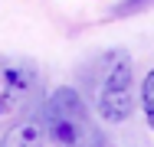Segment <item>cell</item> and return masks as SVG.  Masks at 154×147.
Wrapping results in <instances>:
<instances>
[{
	"label": "cell",
	"instance_id": "obj_1",
	"mask_svg": "<svg viewBox=\"0 0 154 147\" xmlns=\"http://www.w3.org/2000/svg\"><path fill=\"white\" fill-rule=\"evenodd\" d=\"M43 131L46 141L56 147H105L98 128L89 121V108L75 88L62 85L46 98L43 108Z\"/></svg>",
	"mask_w": 154,
	"mask_h": 147
},
{
	"label": "cell",
	"instance_id": "obj_2",
	"mask_svg": "<svg viewBox=\"0 0 154 147\" xmlns=\"http://www.w3.org/2000/svg\"><path fill=\"white\" fill-rule=\"evenodd\" d=\"M134 108V72H131V59L128 52H112L102 85H98V115L112 124L128 121Z\"/></svg>",
	"mask_w": 154,
	"mask_h": 147
},
{
	"label": "cell",
	"instance_id": "obj_3",
	"mask_svg": "<svg viewBox=\"0 0 154 147\" xmlns=\"http://www.w3.org/2000/svg\"><path fill=\"white\" fill-rule=\"evenodd\" d=\"M43 144H46V131H43V121L36 118H20L0 137V147H43Z\"/></svg>",
	"mask_w": 154,
	"mask_h": 147
},
{
	"label": "cell",
	"instance_id": "obj_4",
	"mask_svg": "<svg viewBox=\"0 0 154 147\" xmlns=\"http://www.w3.org/2000/svg\"><path fill=\"white\" fill-rule=\"evenodd\" d=\"M141 105H144V118L154 128V72H148L144 79V88H141Z\"/></svg>",
	"mask_w": 154,
	"mask_h": 147
},
{
	"label": "cell",
	"instance_id": "obj_5",
	"mask_svg": "<svg viewBox=\"0 0 154 147\" xmlns=\"http://www.w3.org/2000/svg\"><path fill=\"white\" fill-rule=\"evenodd\" d=\"M154 0H122L118 7H115V16H128V13H138V10H144V7H151Z\"/></svg>",
	"mask_w": 154,
	"mask_h": 147
}]
</instances>
